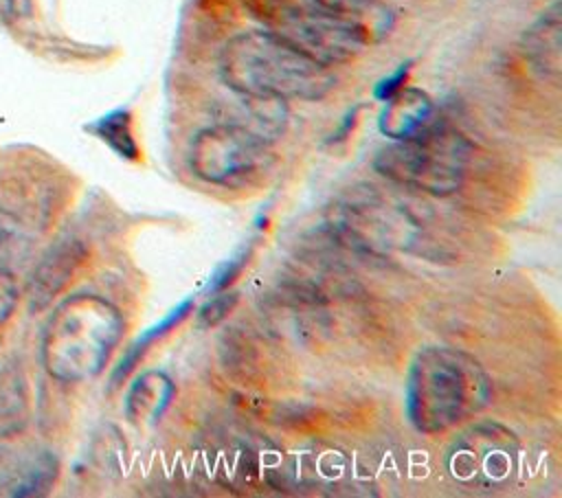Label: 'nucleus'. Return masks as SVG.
Segmentation results:
<instances>
[{"label": "nucleus", "instance_id": "nucleus-10", "mask_svg": "<svg viewBox=\"0 0 562 498\" xmlns=\"http://www.w3.org/2000/svg\"><path fill=\"white\" fill-rule=\"evenodd\" d=\"M173 382L160 373H143L130 388L125 397V415L132 423H156L173 399Z\"/></svg>", "mask_w": 562, "mask_h": 498}, {"label": "nucleus", "instance_id": "nucleus-17", "mask_svg": "<svg viewBox=\"0 0 562 498\" xmlns=\"http://www.w3.org/2000/svg\"><path fill=\"white\" fill-rule=\"evenodd\" d=\"M18 296H20V290H18L15 268L0 263V325L13 314L18 305Z\"/></svg>", "mask_w": 562, "mask_h": 498}, {"label": "nucleus", "instance_id": "nucleus-4", "mask_svg": "<svg viewBox=\"0 0 562 498\" xmlns=\"http://www.w3.org/2000/svg\"><path fill=\"white\" fill-rule=\"evenodd\" d=\"M470 154L472 147L461 132L435 123L413 138L391 140L375 154L373 167L406 189L450 195L465 180Z\"/></svg>", "mask_w": 562, "mask_h": 498}, {"label": "nucleus", "instance_id": "nucleus-8", "mask_svg": "<svg viewBox=\"0 0 562 498\" xmlns=\"http://www.w3.org/2000/svg\"><path fill=\"white\" fill-rule=\"evenodd\" d=\"M415 222L384 202H353L342 211L340 230L362 248H402L413 239Z\"/></svg>", "mask_w": 562, "mask_h": 498}, {"label": "nucleus", "instance_id": "nucleus-7", "mask_svg": "<svg viewBox=\"0 0 562 498\" xmlns=\"http://www.w3.org/2000/svg\"><path fill=\"white\" fill-rule=\"evenodd\" d=\"M518 459L514 434L496 423L476 426L452 443L448 454L450 474L470 487L496 489L509 483Z\"/></svg>", "mask_w": 562, "mask_h": 498}, {"label": "nucleus", "instance_id": "nucleus-9", "mask_svg": "<svg viewBox=\"0 0 562 498\" xmlns=\"http://www.w3.org/2000/svg\"><path fill=\"white\" fill-rule=\"evenodd\" d=\"M435 123L432 99L424 90L406 86L384 101L378 118V127L389 140L413 138Z\"/></svg>", "mask_w": 562, "mask_h": 498}, {"label": "nucleus", "instance_id": "nucleus-12", "mask_svg": "<svg viewBox=\"0 0 562 498\" xmlns=\"http://www.w3.org/2000/svg\"><path fill=\"white\" fill-rule=\"evenodd\" d=\"M77 261H79V254H77L75 244H66V246L53 250L33 274V281H31L33 301L37 305L48 303L59 292V287L68 281Z\"/></svg>", "mask_w": 562, "mask_h": 498}, {"label": "nucleus", "instance_id": "nucleus-15", "mask_svg": "<svg viewBox=\"0 0 562 498\" xmlns=\"http://www.w3.org/2000/svg\"><path fill=\"white\" fill-rule=\"evenodd\" d=\"M26 248V235L20 219L7 211H0V263L18 268Z\"/></svg>", "mask_w": 562, "mask_h": 498}, {"label": "nucleus", "instance_id": "nucleus-21", "mask_svg": "<svg viewBox=\"0 0 562 498\" xmlns=\"http://www.w3.org/2000/svg\"><path fill=\"white\" fill-rule=\"evenodd\" d=\"M11 2H13V0H11Z\"/></svg>", "mask_w": 562, "mask_h": 498}, {"label": "nucleus", "instance_id": "nucleus-11", "mask_svg": "<svg viewBox=\"0 0 562 498\" xmlns=\"http://www.w3.org/2000/svg\"><path fill=\"white\" fill-rule=\"evenodd\" d=\"M525 53L544 75L560 72V13L558 7L544 13L525 35Z\"/></svg>", "mask_w": 562, "mask_h": 498}, {"label": "nucleus", "instance_id": "nucleus-6", "mask_svg": "<svg viewBox=\"0 0 562 498\" xmlns=\"http://www.w3.org/2000/svg\"><path fill=\"white\" fill-rule=\"evenodd\" d=\"M263 140L244 125L222 123L202 129L189 154L191 171L211 184H228L255 171L263 160Z\"/></svg>", "mask_w": 562, "mask_h": 498}, {"label": "nucleus", "instance_id": "nucleus-13", "mask_svg": "<svg viewBox=\"0 0 562 498\" xmlns=\"http://www.w3.org/2000/svg\"><path fill=\"white\" fill-rule=\"evenodd\" d=\"M94 136H99L105 145H110L121 158L136 160L138 158V145L132 132V118L125 110H114L105 116H101L97 123L88 127Z\"/></svg>", "mask_w": 562, "mask_h": 498}, {"label": "nucleus", "instance_id": "nucleus-18", "mask_svg": "<svg viewBox=\"0 0 562 498\" xmlns=\"http://www.w3.org/2000/svg\"><path fill=\"white\" fill-rule=\"evenodd\" d=\"M237 305V294L235 292H222L217 296H213L202 309H200V322L204 327L217 325L222 318H226V314Z\"/></svg>", "mask_w": 562, "mask_h": 498}, {"label": "nucleus", "instance_id": "nucleus-14", "mask_svg": "<svg viewBox=\"0 0 562 498\" xmlns=\"http://www.w3.org/2000/svg\"><path fill=\"white\" fill-rule=\"evenodd\" d=\"M191 309H193V303H191V301H184V303H180L173 312H169L158 325H154L151 329H147V331L130 347V351H127V355L121 360V364H119V369H116L112 382H119L121 377H125V375L130 373V369L140 360V355L147 351V347H149L156 338H160L162 333H167L169 329H173L176 325H180V322L187 318V314H189Z\"/></svg>", "mask_w": 562, "mask_h": 498}, {"label": "nucleus", "instance_id": "nucleus-2", "mask_svg": "<svg viewBox=\"0 0 562 498\" xmlns=\"http://www.w3.org/2000/svg\"><path fill=\"white\" fill-rule=\"evenodd\" d=\"M490 393V380L472 355L450 347H426L408 371L406 412L419 432L437 434L481 412Z\"/></svg>", "mask_w": 562, "mask_h": 498}, {"label": "nucleus", "instance_id": "nucleus-5", "mask_svg": "<svg viewBox=\"0 0 562 498\" xmlns=\"http://www.w3.org/2000/svg\"><path fill=\"white\" fill-rule=\"evenodd\" d=\"M266 31L323 66L351 61L369 42V31L314 2L266 0L261 9Z\"/></svg>", "mask_w": 562, "mask_h": 498}, {"label": "nucleus", "instance_id": "nucleus-19", "mask_svg": "<svg viewBox=\"0 0 562 498\" xmlns=\"http://www.w3.org/2000/svg\"><path fill=\"white\" fill-rule=\"evenodd\" d=\"M408 68H411V64H404V66H400L391 77L382 79V81L375 86V97L382 99V101H386L391 94H395L397 90H402L404 83H406V77H408Z\"/></svg>", "mask_w": 562, "mask_h": 498}, {"label": "nucleus", "instance_id": "nucleus-16", "mask_svg": "<svg viewBox=\"0 0 562 498\" xmlns=\"http://www.w3.org/2000/svg\"><path fill=\"white\" fill-rule=\"evenodd\" d=\"M312 2L331 13H338L342 18H349L362 24L367 31H369L367 15H371L380 7V0H312Z\"/></svg>", "mask_w": 562, "mask_h": 498}, {"label": "nucleus", "instance_id": "nucleus-3", "mask_svg": "<svg viewBox=\"0 0 562 498\" xmlns=\"http://www.w3.org/2000/svg\"><path fill=\"white\" fill-rule=\"evenodd\" d=\"M123 333L121 312L97 294L66 298L46 322L42 360L59 382H86L101 373Z\"/></svg>", "mask_w": 562, "mask_h": 498}, {"label": "nucleus", "instance_id": "nucleus-1", "mask_svg": "<svg viewBox=\"0 0 562 498\" xmlns=\"http://www.w3.org/2000/svg\"><path fill=\"white\" fill-rule=\"evenodd\" d=\"M224 83L248 101H316L334 88V72L270 31L233 37L220 57Z\"/></svg>", "mask_w": 562, "mask_h": 498}, {"label": "nucleus", "instance_id": "nucleus-20", "mask_svg": "<svg viewBox=\"0 0 562 498\" xmlns=\"http://www.w3.org/2000/svg\"><path fill=\"white\" fill-rule=\"evenodd\" d=\"M241 265H244V257L241 259H231L217 274H215V283H213V287L215 290H224V287H228L233 281H235V276L239 274V270H241Z\"/></svg>", "mask_w": 562, "mask_h": 498}]
</instances>
